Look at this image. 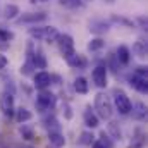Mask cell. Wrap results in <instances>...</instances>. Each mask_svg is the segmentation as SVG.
Returning <instances> with one entry per match:
<instances>
[{"mask_svg":"<svg viewBox=\"0 0 148 148\" xmlns=\"http://www.w3.org/2000/svg\"><path fill=\"white\" fill-rule=\"evenodd\" d=\"M83 119H84V124L88 127H91V129L98 126V115L91 110V107H86V110L83 114Z\"/></svg>","mask_w":148,"mask_h":148,"instance_id":"cell-15","label":"cell"},{"mask_svg":"<svg viewBox=\"0 0 148 148\" xmlns=\"http://www.w3.org/2000/svg\"><path fill=\"white\" fill-rule=\"evenodd\" d=\"M31 117H33V114L28 110V109H24V107H21V109H17V110H16V121H17L19 124L31 121Z\"/></svg>","mask_w":148,"mask_h":148,"instance_id":"cell-19","label":"cell"},{"mask_svg":"<svg viewBox=\"0 0 148 148\" xmlns=\"http://www.w3.org/2000/svg\"><path fill=\"white\" fill-rule=\"evenodd\" d=\"M21 134H23V138L24 140H28V141H31V140H35V133H33V127H29V126H26L24 122H23V126H21Z\"/></svg>","mask_w":148,"mask_h":148,"instance_id":"cell-24","label":"cell"},{"mask_svg":"<svg viewBox=\"0 0 148 148\" xmlns=\"http://www.w3.org/2000/svg\"><path fill=\"white\" fill-rule=\"evenodd\" d=\"M131 112H133V117H134L136 121L147 119V107H145V103H141V102H136L134 105H131Z\"/></svg>","mask_w":148,"mask_h":148,"instance_id":"cell-16","label":"cell"},{"mask_svg":"<svg viewBox=\"0 0 148 148\" xmlns=\"http://www.w3.org/2000/svg\"><path fill=\"white\" fill-rule=\"evenodd\" d=\"M33 69H35L33 62H31V60H26V64H24V66H21V74H24V76H29V74L33 73Z\"/></svg>","mask_w":148,"mask_h":148,"instance_id":"cell-29","label":"cell"},{"mask_svg":"<svg viewBox=\"0 0 148 148\" xmlns=\"http://www.w3.org/2000/svg\"><path fill=\"white\" fill-rule=\"evenodd\" d=\"M138 23L141 24V28H147V17H143V16H141V17H138Z\"/></svg>","mask_w":148,"mask_h":148,"instance_id":"cell-35","label":"cell"},{"mask_svg":"<svg viewBox=\"0 0 148 148\" xmlns=\"http://www.w3.org/2000/svg\"><path fill=\"white\" fill-rule=\"evenodd\" d=\"M100 141L105 145V148H114V143H112V140H110V136L103 131L102 134H100Z\"/></svg>","mask_w":148,"mask_h":148,"instance_id":"cell-31","label":"cell"},{"mask_svg":"<svg viewBox=\"0 0 148 148\" xmlns=\"http://www.w3.org/2000/svg\"><path fill=\"white\" fill-rule=\"evenodd\" d=\"M19 14V7L14 3H7L3 9V17L5 19H16V16Z\"/></svg>","mask_w":148,"mask_h":148,"instance_id":"cell-21","label":"cell"},{"mask_svg":"<svg viewBox=\"0 0 148 148\" xmlns=\"http://www.w3.org/2000/svg\"><path fill=\"white\" fill-rule=\"evenodd\" d=\"M105 2H107V3H114V2H115V0H105Z\"/></svg>","mask_w":148,"mask_h":148,"instance_id":"cell-40","label":"cell"},{"mask_svg":"<svg viewBox=\"0 0 148 148\" xmlns=\"http://www.w3.org/2000/svg\"><path fill=\"white\" fill-rule=\"evenodd\" d=\"M0 107H2V112L5 115H12L14 114V95L9 93V91H3L2 97H0Z\"/></svg>","mask_w":148,"mask_h":148,"instance_id":"cell-8","label":"cell"},{"mask_svg":"<svg viewBox=\"0 0 148 148\" xmlns=\"http://www.w3.org/2000/svg\"><path fill=\"white\" fill-rule=\"evenodd\" d=\"M0 40H3V41H10V40H14V33L9 31V29L0 28Z\"/></svg>","mask_w":148,"mask_h":148,"instance_id":"cell-30","label":"cell"},{"mask_svg":"<svg viewBox=\"0 0 148 148\" xmlns=\"http://www.w3.org/2000/svg\"><path fill=\"white\" fill-rule=\"evenodd\" d=\"M9 47V41H3V40H0V50H5Z\"/></svg>","mask_w":148,"mask_h":148,"instance_id":"cell-37","label":"cell"},{"mask_svg":"<svg viewBox=\"0 0 148 148\" xmlns=\"http://www.w3.org/2000/svg\"><path fill=\"white\" fill-rule=\"evenodd\" d=\"M59 3L66 9H83L84 7L83 0H59Z\"/></svg>","mask_w":148,"mask_h":148,"instance_id":"cell-22","label":"cell"},{"mask_svg":"<svg viewBox=\"0 0 148 148\" xmlns=\"http://www.w3.org/2000/svg\"><path fill=\"white\" fill-rule=\"evenodd\" d=\"M48 140H50V143H52L53 148H62L64 145H66V138H64L59 131L50 133V134H48Z\"/></svg>","mask_w":148,"mask_h":148,"instance_id":"cell-18","label":"cell"},{"mask_svg":"<svg viewBox=\"0 0 148 148\" xmlns=\"http://www.w3.org/2000/svg\"><path fill=\"white\" fill-rule=\"evenodd\" d=\"M62 112H64V117H66V119H71V117H73V112H71V107H69V103H64V107H62Z\"/></svg>","mask_w":148,"mask_h":148,"instance_id":"cell-32","label":"cell"},{"mask_svg":"<svg viewBox=\"0 0 148 148\" xmlns=\"http://www.w3.org/2000/svg\"><path fill=\"white\" fill-rule=\"evenodd\" d=\"M109 133L114 136V140H121V129L117 127L115 122H110V124H109Z\"/></svg>","mask_w":148,"mask_h":148,"instance_id":"cell-28","label":"cell"},{"mask_svg":"<svg viewBox=\"0 0 148 148\" xmlns=\"http://www.w3.org/2000/svg\"><path fill=\"white\" fill-rule=\"evenodd\" d=\"M86 2H90V0H86Z\"/></svg>","mask_w":148,"mask_h":148,"instance_id":"cell-41","label":"cell"},{"mask_svg":"<svg viewBox=\"0 0 148 148\" xmlns=\"http://www.w3.org/2000/svg\"><path fill=\"white\" fill-rule=\"evenodd\" d=\"M55 102H57V98H55V95H53V93L41 90V93L36 97V110L38 112L52 110V109L55 107Z\"/></svg>","mask_w":148,"mask_h":148,"instance_id":"cell-4","label":"cell"},{"mask_svg":"<svg viewBox=\"0 0 148 148\" xmlns=\"http://www.w3.org/2000/svg\"><path fill=\"white\" fill-rule=\"evenodd\" d=\"M28 33H29L31 38H35L38 41H48V43H53L57 40V36L60 35L52 26H35V28H29Z\"/></svg>","mask_w":148,"mask_h":148,"instance_id":"cell-1","label":"cell"},{"mask_svg":"<svg viewBox=\"0 0 148 148\" xmlns=\"http://www.w3.org/2000/svg\"><path fill=\"white\" fill-rule=\"evenodd\" d=\"M91 77H93V83L98 88H105L107 86V67L105 66H97L91 73Z\"/></svg>","mask_w":148,"mask_h":148,"instance_id":"cell-9","label":"cell"},{"mask_svg":"<svg viewBox=\"0 0 148 148\" xmlns=\"http://www.w3.org/2000/svg\"><path fill=\"white\" fill-rule=\"evenodd\" d=\"M55 43L59 45V50H60V53H62V57L64 59H69L71 55H74L76 52H74V40L71 35H59L57 40H55Z\"/></svg>","mask_w":148,"mask_h":148,"instance_id":"cell-5","label":"cell"},{"mask_svg":"<svg viewBox=\"0 0 148 148\" xmlns=\"http://www.w3.org/2000/svg\"><path fill=\"white\" fill-rule=\"evenodd\" d=\"M48 17L47 12H26L21 17H17V24H38L43 23Z\"/></svg>","mask_w":148,"mask_h":148,"instance_id":"cell-6","label":"cell"},{"mask_svg":"<svg viewBox=\"0 0 148 148\" xmlns=\"http://www.w3.org/2000/svg\"><path fill=\"white\" fill-rule=\"evenodd\" d=\"M7 64H9L7 57H5V55H0V69H5V67H7Z\"/></svg>","mask_w":148,"mask_h":148,"instance_id":"cell-33","label":"cell"},{"mask_svg":"<svg viewBox=\"0 0 148 148\" xmlns=\"http://www.w3.org/2000/svg\"><path fill=\"white\" fill-rule=\"evenodd\" d=\"M112 23L124 24V26H127V28H133V26H134L133 21H129V19H126V17H121V16H112Z\"/></svg>","mask_w":148,"mask_h":148,"instance_id":"cell-26","label":"cell"},{"mask_svg":"<svg viewBox=\"0 0 148 148\" xmlns=\"http://www.w3.org/2000/svg\"><path fill=\"white\" fill-rule=\"evenodd\" d=\"M133 52H134V55H138L140 59H147L148 47H147L145 38H140L138 41H134V45H133Z\"/></svg>","mask_w":148,"mask_h":148,"instance_id":"cell-14","label":"cell"},{"mask_svg":"<svg viewBox=\"0 0 148 148\" xmlns=\"http://www.w3.org/2000/svg\"><path fill=\"white\" fill-rule=\"evenodd\" d=\"M129 148H143V141H138V143H134V145H131Z\"/></svg>","mask_w":148,"mask_h":148,"instance_id":"cell-38","label":"cell"},{"mask_svg":"<svg viewBox=\"0 0 148 148\" xmlns=\"http://www.w3.org/2000/svg\"><path fill=\"white\" fill-rule=\"evenodd\" d=\"M67 60V64L74 67V69H84L86 66H88V60H86V57L84 55H79V53H74L71 55L69 59H66Z\"/></svg>","mask_w":148,"mask_h":148,"instance_id":"cell-13","label":"cell"},{"mask_svg":"<svg viewBox=\"0 0 148 148\" xmlns=\"http://www.w3.org/2000/svg\"><path fill=\"white\" fill-rule=\"evenodd\" d=\"M50 83H52V76L47 73V71H40V73L35 74V86H36L38 90L48 88Z\"/></svg>","mask_w":148,"mask_h":148,"instance_id":"cell-10","label":"cell"},{"mask_svg":"<svg viewBox=\"0 0 148 148\" xmlns=\"http://www.w3.org/2000/svg\"><path fill=\"white\" fill-rule=\"evenodd\" d=\"M110 29V24L103 19H93L90 23V31L95 33V35H102V33H107Z\"/></svg>","mask_w":148,"mask_h":148,"instance_id":"cell-11","label":"cell"},{"mask_svg":"<svg viewBox=\"0 0 148 148\" xmlns=\"http://www.w3.org/2000/svg\"><path fill=\"white\" fill-rule=\"evenodd\" d=\"M74 90H76L77 93L84 95V93H88V90H90V84H88V81H86L84 77H77V79L74 81Z\"/></svg>","mask_w":148,"mask_h":148,"instance_id":"cell-20","label":"cell"},{"mask_svg":"<svg viewBox=\"0 0 148 148\" xmlns=\"http://www.w3.org/2000/svg\"><path fill=\"white\" fill-rule=\"evenodd\" d=\"M43 122H45V127H47V129H50V133L59 131V124H57V121H55L53 117H48V119H45Z\"/></svg>","mask_w":148,"mask_h":148,"instance_id":"cell-27","label":"cell"},{"mask_svg":"<svg viewBox=\"0 0 148 148\" xmlns=\"http://www.w3.org/2000/svg\"><path fill=\"white\" fill-rule=\"evenodd\" d=\"M114 105L119 110V114H122V115L131 114V105L133 103L122 90H114Z\"/></svg>","mask_w":148,"mask_h":148,"instance_id":"cell-3","label":"cell"},{"mask_svg":"<svg viewBox=\"0 0 148 148\" xmlns=\"http://www.w3.org/2000/svg\"><path fill=\"white\" fill-rule=\"evenodd\" d=\"M91 145H93V148H105V145H103V143H102L100 140H98V141H93Z\"/></svg>","mask_w":148,"mask_h":148,"instance_id":"cell-36","label":"cell"},{"mask_svg":"<svg viewBox=\"0 0 148 148\" xmlns=\"http://www.w3.org/2000/svg\"><path fill=\"white\" fill-rule=\"evenodd\" d=\"M95 109L98 112V117H102V119H110L112 117V100L107 97V95H103V93H98L97 97H95Z\"/></svg>","mask_w":148,"mask_h":148,"instance_id":"cell-2","label":"cell"},{"mask_svg":"<svg viewBox=\"0 0 148 148\" xmlns=\"http://www.w3.org/2000/svg\"><path fill=\"white\" fill-rule=\"evenodd\" d=\"M115 59H117L122 66H127L129 60H131V50H129L126 45L117 47V50H115Z\"/></svg>","mask_w":148,"mask_h":148,"instance_id":"cell-12","label":"cell"},{"mask_svg":"<svg viewBox=\"0 0 148 148\" xmlns=\"http://www.w3.org/2000/svg\"><path fill=\"white\" fill-rule=\"evenodd\" d=\"M28 60H31L36 69H45L47 67V59H45V55L41 52H33L31 59H28Z\"/></svg>","mask_w":148,"mask_h":148,"instance_id":"cell-17","label":"cell"},{"mask_svg":"<svg viewBox=\"0 0 148 148\" xmlns=\"http://www.w3.org/2000/svg\"><path fill=\"white\" fill-rule=\"evenodd\" d=\"M103 47H105V40H102V38H93V40L88 43V50H90V52L102 50Z\"/></svg>","mask_w":148,"mask_h":148,"instance_id":"cell-23","label":"cell"},{"mask_svg":"<svg viewBox=\"0 0 148 148\" xmlns=\"http://www.w3.org/2000/svg\"><path fill=\"white\" fill-rule=\"evenodd\" d=\"M127 83L129 86H133L136 91L140 93H147L148 91V81L147 76H140V74H129L127 76Z\"/></svg>","mask_w":148,"mask_h":148,"instance_id":"cell-7","label":"cell"},{"mask_svg":"<svg viewBox=\"0 0 148 148\" xmlns=\"http://www.w3.org/2000/svg\"><path fill=\"white\" fill-rule=\"evenodd\" d=\"M134 74H140V76H147V69H145V67H138V69L134 71Z\"/></svg>","mask_w":148,"mask_h":148,"instance_id":"cell-34","label":"cell"},{"mask_svg":"<svg viewBox=\"0 0 148 148\" xmlns=\"http://www.w3.org/2000/svg\"><path fill=\"white\" fill-rule=\"evenodd\" d=\"M48 0H29V3H45Z\"/></svg>","mask_w":148,"mask_h":148,"instance_id":"cell-39","label":"cell"},{"mask_svg":"<svg viewBox=\"0 0 148 148\" xmlns=\"http://www.w3.org/2000/svg\"><path fill=\"white\" fill-rule=\"evenodd\" d=\"M93 138H95V136H93L90 131H83V133H81V138H79V143H81V145H91V143L95 141Z\"/></svg>","mask_w":148,"mask_h":148,"instance_id":"cell-25","label":"cell"}]
</instances>
